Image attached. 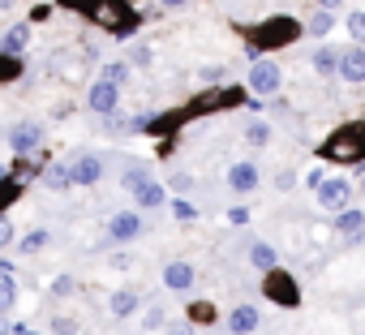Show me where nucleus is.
<instances>
[{
  "instance_id": "obj_34",
  "label": "nucleus",
  "mask_w": 365,
  "mask_h": 335,
  "mask_svg": "<svg viewBox=\"0 0 365 335\" xmlns=\"http://www.w3.org/2000/svg\"><path fill=\"white\" fill-rule=\"evenodd\" d=\"M129 61H133V65H150V48H142V43H138V48L129 52Z\"/></svg>"
},
{
  "instance_id": "obj_4",
  "label": "nucleus",
  "mask_w": 365,
  "mask_h": 335,
  "mask_svg": "<svg viewBox=\"0 0 365 335\" xmlns=\"http://www.w3.org/2000/svg\"><path fill=\"white\" fill-rule=\"evenodd\" d=\"M241 86H220V91H202L190 108H180V120H190V116H202V112H215V108H232L241 103Z\"/></svg>"
},
{
  "instance_id": "obj_18",
  "label": "nucleus",
  "mask_w": 365,
  "mask_h": 335,
  "mask_svg": "<svg viewBox=\"0 0 365 335\" xmlns=\"http://www.w3.org/2000/svg\"><path fill=\"white\" fill-rule=\"evenodd\" d=\"M133 198H138V207H159V202H163V185L146 177V181L133 190Z\"/></svg>"
},
{
  "instance_id": "obj_28",
  "label": "nucleus",
  "mask_w": 365,
  "mask_h": 335,
  "mask_svg": "<svg viewBox=\"0 0 365 335\" xmlns=\"http://www.w3.org/2000/svg\"><path fill=\"white\" fill-rule=\"evenodd\" d=\"M245 138H250L254 146H262V142H271V125H262V120H254V125L245 129Z\"/></svg>"
},
{
  "instance_id": "obj_29",
  "label": "nucleus",
  "mask_w": 365,
  "mask_h": 335,
  "mask_svg": "<svg viewBox=\"0 0 365 335\" xmlns=\"http://www.w3.org/2000/svg\"><path fill=\"white\" fill-rule=\"evenodd\" d=\"M348 35L356 43H365V14H348Z\"/></svg>"
},
{
  "instance_id": "obj_1",
  "label": "nucleus",
  "mask_w": 365,
  "mask_h": 335,
  "mask_svg": "<svg viewBox=\"0 0 365 335\" xmlns=\"http://www.w3.org/2000/svg\"><path fill=\"white\" fill-rule=\"evenodd\" d=\"M61 5L82 14L86 22H99L112 35H133V26H138V14L125 5V0H61Z\"/></svg>"
},
{
  "instance_id": "obj_5",
  "label": "nucleus",
  "mask_w": 365,
  "mask_h": 335,
  "mask_svg": "<svg viewBox=\"0 0 365 335\" xmlns=\"http://www.w3.org/2000/svg\"><path fill=\"white\" fill-rule=\"evenodd\" d=\"M262 292H267L275 305H288V309L301 301V288H297V279H292L288 271H279V267H271V271H267V279H262Z\"/></svg>"
},
{
  "instance_id": "obj_23",
  "label": "nucleus",
  "mask_w": 365,
  "mask_h": 335,
  "mask_svg": "<svg viewBox=\"0 0 365 335\" xmlns=\"http://www.w3.org/2000/svg\"><path fill=\"white\" fill-rule=\"evenodd\" d=\"M22 73V56H9V52H0V82H14Z\"/></svg>"
},
{
  "instance_id": "obj_7",
  "label": "nucleus",
  "mask_w": 365,
  "mask_h": 335,
  "mask_svg": "<svg viewBox=\"0 0 365 335\" xmlns=\"http://www.w3.org/2000/svg\"><path fill=\"white\" fill-rule=\"evenodd\" d=\"M279 82H284V73H279L275 61H254V65H250V91H258V95H275Z\"/></svg>"
},
{
  "instance_id": "obj_2",
  "label": "nucleus",
  "mask_w": 365,
  "mask_h": 335,
  "mask_svg": "<svg viewBox=\"0 0 365 335\" xmlns=\"http://www.w3.org/2000/svg\"><path fill=\"white\" fill-rule=\"evenodd\" d=\"M318 155L331 159V163H361V159H365V120H352V125L335 129V133L318 146Z\"/></svg>"
},
{
  "instance_id": "obj_10",
  "label": "nucleus",
  "mask_w": 365,
  "mask_h": 335,
  "mask_svg": "<svg viewBox=\"0 0 365 335\" xmlns=\"http://www.w3.org/2000/svg\"><path fill=\"white\" fill-rule=\"evenodd\" d=\"M335 73H339L344 82H365V43H361V48H348V52H339V65H335Z\"/></svg>"
},
{
  "instance_id": "obj_13",
  "label": "nucleus",
  "mask_w": 365,
  "mask_h": 335,
  "mask_svg": "<svg viewBox=\"0 0 365 335\" xmlns=\"http://www.w3.org/2000/svg\"><path fill=\"white\" fill-rule=\"evenodd\" d=\"M228 331H232V335H250V331H258V309H254V305H237V309L228 314Z\"/></svg>"
},
{
  "instance_id": "obj_42",
  "label": "nucleus",
  "mask_w": 365,
  "mask_h": 335,
  "mask_svg": "<svg viewBox=\"0 0 365 335\" xmlns=\"http://www.w3.org/2000/svg\"><path fill=\"white\" fill-rule=\"evenodd\" d=\"M0 335H9V322H5V314H0Z\"/></svg>"
},
{
  "instance_id": "obj_37",
  "label": "nucleus",
  "mask_w": 365,
  "mask_h": 335,
  "mask_svg": "<svg viewBox=\"0 0 365 335\" xmlns=\"http://www.w3.org/2000/svg\"><path fill=\"white\" fill-rule=\"evenodd\" d=\"M172 211H176V220H194V207H190V202H176Z\"/></svg>"
},
{
  "instance_id": "obj_39",
  "label": "nucleus",
  "mask_w": 365,
  "mask_h": 335,
  "mask_svg": "<svg viewBox=\"0 0 365 335\" xmlns=\"http://www.w3.org/2000/svg\"><path fill=\"white\" fill-rule=\"evenodd\" d=\"M9 335H39V331H31V326H22V322H18V326H9Z\"/></svg>"
},
{
  "instance_id": "obj_6",
  "label": "nucleus",
  "mask_w": 365,
  "mask_h": 335,
  "mask_svg": "<svg viewBox=\"0 0 365 335\" xmlns=\"http://www.w3.org/2000/svg\"><path fill=\"white\" fill-rule=\"evenodd\" d=\"M352 202V185L344 177H331V181H318V207L322 211H344Z\"/></svg>"
},
{
  "instance_id": "obj_32",
  "label": "nucleus",
  "mask_w": 365,
  "mask_h": 335,
  "mask_svg": "<svg viewBox=\"0 0 365 335\" xmlns=\"http://www.w3.org/2000/svg\"><path fill=\"white\" fill-rule=\"evenodd\" d=\"M52 331H56V335H78V322H69V318H52Z\"/></svg>"
},
{
  "instance_id": "obj_38",
  "label": "nucleus",
  "mask_w": 365,
  "mask_h": 335,
  "mask_svg": "<svg viewBox=\"0 0 365 335\" xmlns=\"http://www.w3.org/2000/svg\"><path fill=\"white\" fill-rule=\"evenodd\" d=\"M159 322H163V309H150V314H146V331H155Z\"/></svg>"
},
{
  "instance_id": "obj_15",
  "label": "nucleus",
  "mask_w": 365,
  "mask_h": 335,
  "mask_svg": "<svg viewBox=\"0 0 365 335\" xmlns=\"http://www.w3.org/2000/svg\"><path fill=\"white\" fill-rule=\"evenodd\" d=\"M228 185H232L237 194H250V190L258 185V168H254V163H232V172H228Z\"/></svg>"
},
{
  "instance_id": "obj_14",
  "label": "nucleus",
  "mask_w": 365,
  "mask_h": 335,
  "mask_svg": "<svg viewBox=\"0 0 365 335\" xmlns=\"http://www.w3.org/2000/svg\"><path fill=\"white\" fill-rule=\"evenodd\" d=\"M163 284L176 288V292H185V288L194 284V267H190V262H168V267H163Z\"/></svg>"
},
{
  "instance_id": "obj_20",
  "label": "nucleus",
  "mask_w": 365,
  "mask_h": 335,
  "mask_svg": "<svg viewBox=\"0 0 365 335\" xmlns=\"http://www.w3.org/2000/svg\"><path fill=\"white\" fill-rule=\"evenodd\" d=\"M43 185H48V190H56V194H61V190H69V185H73V177H69V163H52L48 172H43Z\"/></svg>"
},
{
  "instance_id": "obj_30",
  "label": "nucleus",
  "mask_w": 365,
  "mask_h": 335,
  "mask_svg": "<svg viewBox=\"0 0 365 335\" xmlns=\"http://www.w3.org/2000/svg\"><path fill=\"white\" fill-rule=\"evenodd\" d=\"M43 245H48V232H31L18 249H22V254H35V249H43Z\"/></svg>"
},
{
  "instance_id": "obj_44",
  "label": "nucleus",
  "mask_w": 365,
  "mask_h": 335,
  "mask_svg": "<svg viewBox=\"0 0 365 335\" xmlns=\"http://www.w3.org/2000/svg\"><path fill=\"white\" fill-rule=\"evenodd\" d=\"M361 198H365V172H361Z\"/></svg>"
},
{
  "instance_id": "obj_17",
  "label": "nucleus",
  "mask_w": 365,
  "mask_h": 335,
  "mask_svg": "<svg viewBox=\"0 0 365 335\" xmlns=\"http://www.w3.org/2000/svg\"><path fill=\"white\" fill-rule=\"evenodd\" d=\"M39 138H43V129H39V125H18V129L9 133V142H14V150H18V155H26Z\"/></svg>"
},
{
  "instance_id": "obj_36",
  "label": "nucleus",
  "mask_w": 365,
  "mask_h": 335,
  "mask_svg": "<svg viewBox=\"0 0 365 335\" xmlns=\"http://www.w3.org/2000/svg\"><path fill=\"white\" fill-rule=\"evenodd\" d=\"M190 185H194V177H185V172H176V177H172V190H190Z\"/></svg>"
},
{
  "instance_id": "obj_19",
  "label": "nucleus",
  "mask_w": 365,
  "mask_h": 335,
  "mask_svg": "<svg viewBox=\"0 0 365 335\" xmlns=\"http://www.w3.org/2000/svg\"><path fill=\"white\" fill-rule=\"evenodd\" d=\"M250 262H254L258 271H271V267H279V254H275L271 245H262V241H254V245H250Z\"/></svg>"
},
{
  "instance_id": "obj_3",
  "label": "nucleus",
  "mask_w": 365,
  "mask_h": 335,
  "mask_svg": "<svg viewBox=\"0 0 365 335\" xmlns=\"http://www.w3.org/2000/svg\"><path fill=\"white\" fill-rule=\"evenodd\" d=\"M301 39V26L292 22V18H271V22H262L254 35H250V43L262 52V48H288V43H297Z\"/></svg>"
},
{
  "instance_id": "obj_35",
  "label": "nucleus",
  "mask_w": 365,
  "mask_h": 335,
  "mask_svg": "<svg viewBox=\"0 0 365 335\" xmlns=\"http://www.w3.org/2000/svg\"><path fill=\"white\" fill-rule=\"evenodd\" d=\"M52 292H61V297H65V292H73V279H69V275H61V279L52 284Z\"/></svg>"
},
{
  "instance_id": "obj_11",
  "label": "nucleus",
  "mask_w": 365,
  "mask_h": 335,
  "mask_svg": "<svg viewBox=\"0 0 365 335\" xmlns=\"http://www.w3.org/2000/svg\"><path fill=\"white\" fill-rule=\"evenodd\" d=\"M69 177H73V185H95V181L103 177V159H95V155H78V159L69 163Z\"/></svg>"
},
{
  "instance_id": "obj_16",
  "label": "nucleus",
  "mask_w": 365,
  "mask_h": 335,
  "mask_svg": "<svg viewBox=\"0 0 365 335\" xmlns=\"http://www.w3.org/2000/svg\"><path fill=\"white\" fill-rule=\"evenodd\" d=\"M31 43V26L26 22H18V26H9L5 31V43H0V52H9V56H22V48Z\"/></svg>"
},
{
  "instance_id": "obj_8",
  "label": "nucleus",
  "mask_w": 365,
  "mask_h": 335,
  "mask_svg": "<svg viewBox=\"0 0 365 335\" xmlns=\"http://www.w3.org/2000/svg\"><path fill=\"white\" fill-rule=\"evenodd\" d=\"M86 103H91V112H99V116H112V112H116V103H120V86H116V82H108V78H99V82L91 86Z\"/></svg>"
},
{
  "instance_id": "obj_33",
  "label": "nucleus",
  "mask_w": 365,
  "mask_h": 335,
  "mask_svg": "<svg viewBox=\"0 0 365 335\" xmlns=\"http://www.w3.org/2000/svg\"><path fill=\"white\" fill-rule=\"evenodd\" d=\"M9 241H14V224H9V220H5V215H0V249H5V245H9Z\"/></svg>"
},
{
  "instance_id": "obj_22",
  "label": "nucleus",
  "mask_w": 365,
  "mask_h": 335,
  "mask_svg": "<svg viewBox=\"0 0 365 335\" xmlns=\"http://www.w3.org/2000/svg\"><path fill=\"white\" fill-rule=\"evenodd\" d=\"M108 305H112V314H116V318H125V314H133V309H138V292H112V301H108Z\"/></svg>"
},
{
  "instance_id": "obj_9",
  "label": "nucleus",
  "mask_w": 365,
  "mask_h": 335,
  "mask_svg": "<svg viewBox=\"0 0 365 335\" xmlns=\"http://www.w3.org/2000/svg\"><path fill=\"white\" fill-rule=\"evenodd\" d=\"M335 237H339L344 245H356V241L365 237V211L344 207V211H339V220H335Z\"/></svg>"
},
{
  "instance_id": "obj_41",
  "label": "nucleus",
  "mask_w": 365,
  "mask_h": 335,
  "mask_svg": "<svg viewBox=\"0 0 365 335\" xmlns=\"http://www.w3.org/2000/svg\"><path fill=\"white\" fill-rule=\"evenodd\" d=\"M335 5H344V0H322V9H335Z\"/></svg>"
},
{
  "instance_id": "obj_40",
  "label": "nucleus",
  "mask_w": 365,
  "mask_h": 335,
  "mask_svg": "<svg viewBox=\"0 0 365 335\" xmlns=\"http://www.w3.org/2000/svg\"><path fill=\"white\" fill-rule=\"evenodd\" d=\"M168 335H194V326H172Z\"/></svg>"
},
{
  "instance_id": "obj_21",
  "label": "nucleus",
  "mask_w": 365,
  "mask_h": 335,
  "mask_svg": "<svg viewBox=\"0 0 365 335\" xmlns=\"http://www.w3.org/2000/svg\"><path fill=\"white\" fill-rule=\"evenodd\" d=\"M331 26H335V14L331 9H318L309 22H305V31L314 35V39H322V35H331Z\"/></svg>"
},
{
  "instance_id": "obj_27",
  "label": "nucleus",
  "mask_w": 365,
  "mask_h": 335,
  "mask_svg": "<svg viewBox=\"0 0 365 335\" xmlns=\"http://www.w3.org/2000/svg\"><path fill=\"white\" fill-rule=\"evenodd\" d=\"M14 297H18V284L5 275V279H0V314H5V309L14 305Z\"/></svg>"
},
{
  "instance_id": "obj_25",
  "label": "nucleus",
  "mask_w": 365,
  "mask_h": 335,
  "mask_svg": "<svg viewBox=\"0 0 365 335\" xmlns=\"http://www.w3.org/2000/svg\"><path fill=\"white\" fill-rule=\"evenodd\" d=\"M146 177H150V172H146V168H142V163H133V168H125V177H120V185H125V190L133 194V190H138V185H142Z\"/></svg>"
},
{
  "instance_id": "obj_31",
  "label": "nucleus",
  "mask_w": 365,
  "mask_h": 335,
  "mask_svg": "<svg viewBox=\"0 0 365 335\" xmlns=\"http://www.w3.org/2000/svg\"><path fill=\"white\" fill-rule=\"evenodd\" d=\"M103 78H108V82H116V86H120V82H125V78H129V69H125V65H108V69H103Z\"/></svg>"
},
{
  "instance_id": "obj_12",
  "label": "nucleus",
  "mask_w": 365,
  "mask_h": 335,
  "mask_svg": "<svg viewBox=\"0 0 365 335\" xmlns=\"http://www.w3.org/2000/svg\"><path fill=\"white\" fill-rule=\"evenodd\" d=\"M138 232H142V220H138L133 211H120V215L108 220V237H112V241H133Z\"/></svg>"
},
{
  "instance_id": "obj_43",
  "label": "nucleus",
  "mask_w": 365,
  "mask_h": 335,
  "mask_svg": "<svg viewBox=\"0 0 365 335\" xmlns=\"http://www.w3.org/2000/svg\"><path fill=\"white\" fill-rule=\"evenodd\" d=\"M163 5H168V9H176V5H185V0H163Z\"/></svg>"
},
{
  "instance_id": "obj_26",
  "label": "nucleus",
  "mask_w": 365,
  "mask_h": 335,
  "mask_svg": "<svg viewBox=\"0 0 365 335\" xmlns=\"http://www.w3.org/2000/svg\"><path fill=\"white\" fill-rule=\"evenodd\" d=\"M18 194H22V181H0V211L9 202H18Z\"/></svg>"
},
{
  "instance_id": "obj_24",
  "label": "nucleus",
  "mask_w": 365,
  "mask_h": 335,
  "mask_svg": "<svg viewBox=\"0 0 365 335\" xmlns=\"http://www.w3.org/2000/svg\"><path fill=\"white\" fill-rule=\"evenodd\" d=\"M335 65H339V52H335V48L314 52V69H318V73H335Z\"/></svg>"
}]
</instances>
